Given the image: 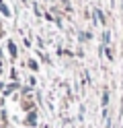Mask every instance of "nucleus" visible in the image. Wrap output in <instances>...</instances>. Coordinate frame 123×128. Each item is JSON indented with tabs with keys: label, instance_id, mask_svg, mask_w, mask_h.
I'll list each match as a JSON object with an SVG mask.
<instances>
[{
	"label": "nucleus",
	"instance_id": "nucleus-1",
	"mask_svg": "<svg viewBox=\"0 0 123 128\" xmlns=\"http://www.w3.org/2000/svg\"><path fill=\"white\" fill-rule=\"evenodd\" d=\"M94 19H98L101 23H105V19H103V12H101V10H94Z\"/></svg>",
	"mask_w": 123,
	"mask_h": 128
},
{
	"label": "nucleus",
	"instance_id": "nucleus-2",
	"mask_svg": "<svg viewBox=\"0 0 123 128\" xmlns=\"http://www.w3.org/2000/svg\"><path fill=\"white\" fill-rule=\"evenodd\" d=\"M8 48H10V52H12V54H16V48H14V44H12V42L8 44Z\"/></svg>",
	"mask_w": 123,
	"mask_h": 128
}]
</instances>
